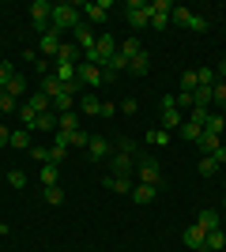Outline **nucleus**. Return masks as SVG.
I'll return each mask as SVG.
<instances>
[{
    "label": "nucleus",
    "mask_w": 226,
    "mask_h": 252,
    "mask_svg": "<svg viewBox=\"0 0 226 252\" xmlns=\"http://www.w3.org/2000/svg\"><path fill=\"white\" fill-rule=\"evenodd\" d=\"M49 23H53V31H75L79 23H83V15H79V8L75 4H53V15H49Z\"/></svg>",
    "instance_id": "nucleus-1"
},
{
    "label": "nucleus",
    "mask_w": 226,
    "mask_h": 252,
    "mask_svg": "<svg viewBox=\"0 0 226 252\" xmlns=\"http://www.w3.org/2000/svg\"><path fill=\"white\" fill-rule=\"evenodd\" d=\"M117 49H121V42H117V38H113V34H98L95 49L87 53L83 61H87V64H98V68H102V64H106V61H109V57H113V53H117Z\"/></svg>",
    "instance_id": "nucleus-2"
},
{
    "label": "nucleus",
    "mask_w": 226,
    "mask_h": 252,
    "mask_svg": "<svg viewBox=\"0 0 226 252\" xmlns=\"http://www.w3.org/2000/svg\"><path fill=\"white\" fill-rule=\"evenodd\" d=\"M136 177H140V185H151V189H159L162 185V169L155 158H136Z\"/></svg>",
    "instance_id": "nucleus-3"
},
{
    "label": "nucleus",
    "mask_w": 226,
    "mask_h": 252,
    "mask_svg": "<svg viewBox=\"0 0 226 252\" xmlns=\"http://www.w3.org/2000/svg\"><path fill=\"white\" fill-rule=\"evenodd\" d=\"M185 125L181 109H177V102H173V94L162 98V132H177V128Z\"/></svg>",
    "instance_id": "nucleus-4"
},
{
    "label": "nucleus",
    "mask_w": 226,
    "mask_h": 252,
    "mask_svg": "<svg viewBox=\"0 0 226 252\" xmlns=\"http://www.w3.org/2000/svg\"><path fill=\"white\" fill-rule=\"evenodd\" d=\"M125 15H129V23L140 31V27L151 23V4L147 0H129V4H125Z\"/></svg>",
    "instance_id": "nucleus-5"
},
{
    "label": "nucleus",
    "mask_w": 226,
    "mask_h": 252,
    "mask_svg": "<svg viewBox=\"0 0 226 252\" xmlns=\"http://www.w3.org/2000/svg\"><path fill=\"white\" fill-rule=\"evenodd\" d=\"M170 19H173V23H181V27H189V31H196V34H204V31H207V19H204V15H196V11H189V8H173Z\"/></svg>",
    "instance_id": "nucleus-6"
},
{
    "label": "nucleus",
    "mask_w": 226,
    "mask_h": 252,
    "mask_svg": "<svg viewBox=\"0 0 226 252\" xmlns=\"http://www.w3.org/2000/svg\"><path fill=\"white\" fill-rule=\"evenodd\" d=\"M75 79H79V83H87V87L106 83V79H102V68H98V64H87V61L75 64Z\"/></svg>",
    "instance_id": "nucleus-7"
},
{
    "label": "nucleus",
    "mask_w": 226,
    "mask_h": 252,
    "mask_svg": "<svg viewBox=\"0 0 226 252\" xmlns=\"http://www.w3.org/2000/svg\"><path fill=\"white\" fill-rule=\"evenodd\" d=\"M61 45H65V42H61V31H45V34H42V42H38V53H42V57H53V61H57Z\"/></svg>",
    "instance_id": "nucleus-8"
},
{
    "label": "nucleus",
    "mask_w": 226,
    "mask_h": 252,
    "mask_svg": "<svg viewBox=\"0 0 226 252\" xmlns=\"http://www.w3.org/2000/svg\"><path fill=\"white\" fill-rule=\"evenodd\" d=\"M72 34H75V45H79V53H83V57H87L91 49H95V42H98V38H95V31H91L87 23H79V27H75Z\"/></svg>",
    "instance_id": "nucleus-9"
},
{
    "label": "nucleus",
    "mask_w": 226,
    "mask_h": 252,
    "mask_svg": "<svg viewBox=\"0 0 226 252\" xmlns=\"http://www.w3.org/2000/svg\"><path fill=\"white\" fill-rule=\"evenodd\" d=\"M68 158V132H53V147H49V162H65Z\"/></svg>",
    "instance_id": "nucleus-10"
},
{
    "label": "nucleus",
    "mask_w": 226,
    "mask_h": 252,
    "mask_svg": "<svg viewBox=\"0 0 226 252\" xmlns=\"http://www.w3.org/2000/svg\"><path fill=\"white\" fill-rule=\"evenodd\" d=\"M132 169H136V155H125V151H117V155H113V177H129Z\"/></svg>",
    "instance_id": "nucleus-11"
},
{
    "label": "nucleus",
    "mask_w": 226,
    "mask_h": 252,
    "mask_svg": "<svg viewBox=\"0 0 226 252\" xmlns=\"http://www.w3.org/2000/svg\"><path fill=\"white\" fill-rule=\"evenodd\" d=\"M204 237H207V233L200 230V226H196V222H193V226H189V230L181 233V241L189 245V249H196V252H204Z\"/></svg>",
    "instance_id": "nucleus-12"
},
{
    "label": "nucleus",
    "mask_w": 226,
    "mask_h": 252,
    "mask_svg": "<svg viewBox=\"0 0 226 252\" xmlns=\"http://www.w3.org/2000/svg\"><path fill=\"white\" fill-rule=\"evenodd\" d=\"M87 15V19H95V23H102L109 15V0H95V4H83V8H79Z\"/></svg>",
    "instance_id": "nucleus-13"
},
{
    "label": "nucleus",
    "mask_w": 226,
    "mask_h": 252,
    "mask_svg": "<svg viewBox=\"0 0 226 252\" xmlns=\"http://www.w3.org/2000/svg\"><path fill=\"white\" fill-rule=\"evenodd\" d=\"M87 155L95 158V162H102V158L109 155V139H106V136H91V143H87Z\"/></svg>",
    "instance_id": "nucleus-14"
},
{
    "label": "nucleus",
    "mask_w": 226,
    "mask_h": 252,
    "mask_svg": "<svg viewBox=\"0 0 226 252\" xmlns=\"http://www.w3.org/2000/svg\"><path fill=\"white\" fill-rule=\"evenodd\" d=\"M27 105H31L34 113H49V109H53V98L45 94V91H38V94H31V98H27Z\"/></svg>",
    "instance_id": "nucleus-15"
},
{
    "label": "nucleus",
    "mask_w": 226,
    "mask_h": 252,
    "mask_svg": "<svg viewBox=\"0 0 226 252\" xmlns=\"http://www.w3.org/2000/svg\"><path fill=\"white\" fill-rule=\"evenodd\" d=\"M57 61L79 64V61H83V53H79V45H75V42H65V45H61V53H57Z\"/></svg>",
    "instance_id": "nucleus-16"
},
{
    "label": "nucleus",
    "mask_w": 226,
    "mask_h": 252,
    "mask_svg": "<svg viewBox=\"0 0 226 252\" xmlns=\"http://www.w3.org/2000/svg\"><path fill=\"white\" fill-rule=\"evenodd\" d=\"M196 147H200V155H215V151L223 147V143H219V136H211V132H200Z\"/></svg>",
    "instance_id": "nucleus-17"
},
{
    "label": "nucleus",
    "mask_w": 226,
    "mask_h": 252,
    "mask_svg": "<svg viewBox=\"0 0 226 252\" xmlns=\"http://www.w3.org/2000/svg\"><path fill=\"white\" fill-rule=\"evenodd\" d=\"M196 226H200V230L204 233H211V230H219V211H200V219H196Z\"/></svg>",
    "instance_id": "nucleus-18"
},
{
    "label": "nucleus",
    "mask_w": 226,
    "mask_h": 252,
    "mask_svg": "<svg viewBox=\"0 0 226 252\" xmlns=\"http://www.w3.org/2000/svg\"><path fill=\"white\" fill-rule=\"evenodd\" d=\"M8 147H15V151H31L34 143H31V128H19V132H11V143Z\"/></svg>",
    "instance_id": "nucleus-19"
},
{
    "label": "nucleus",
    "mask_w": 226,
    "mask_h": 252,
    "mask_svg": "<svg viewBox=\"0 0 226 252\" xmlns=\"http://www.w3.org/2000/svg\"><path fill=\"white\" fill-rule=\"evenodd\" d=\"M219 249H226V233L223 230H211L204 237V252H219Z\"/></svg>",
    "instance_id": "nucleus-20"
},
{
    "label": "nucleus",
    "mask_w": 226,
    "mask_h": 252,
    "mask_svg": "<svg viewBox=\"0 0 226 252\" xmlns=\"http://www.w3.org/2000/svg\"><path fill=\"white\" fill-rule=\"evenodd\" d=\"M147 68H151V57H147V53H136V57L129 61V72L132 75H147Z\"/></svg>",
    "instance_id": "nucleus-21"
},
{
    "label": "nucleus",
    "mask_w": 226,
    "mask_h": 252,
    "mask_svg": "<svg viewBox=\"0 0 226 252\" xmlns=\"http://www.w3.org/2000/svg\"><path fill=\"white\" fill-rule=\"evenodd\" d=\"M75 128H79L75 109H72V113H57V132H75Z\"/></svg>",
    "instance_id": "nucleus-22"
},
{
    "label": "nucleus",
    "mask_w": 226,
    "mask_h": 252,
    "mask_svg": "<svg viewBox=\"0 0 226 252\" xmlns=\"http://www.w3.org/2000/svg\"><path fill=\"white\" fill-rule=\"evenodd\" d=\"M155 196H159V189H151V185H136V189H132V200L140 203V207H143V203H151Z\"/></svg>",
    "instance_id": "nucleus-23"
},
{
    "label": "nucleus",
    "mask_w": 226,
    "mask_h": 252,
    "mask_svg": "<svg viewBox=\"0 0 226 252\" xmlns=\"http://www.w3.org/2000/svg\"><path fill=\"white\" fill-rule=\"evenodd\" d=\"M106 189L109 192H121V196H125V192L132 196V181L129 177H113V173H109V177H106Z\"/></svg>",
    "instance_id": "nucleus-24"
},
{
    "label": "nucleus",
    "mask_w": 226,
    "mask_h": 252,
    "mask_svg": "<svg viewBox=\"0 0 226 252\" xmlns=\"http://www.w3.org/2000/svg\"><path fill=\"white\" fill-rule=\"evenodd\" d=\"M57 177H61V166H53V162H45L42 166V189H53Z\"/></svg>",
    "instance_id": "nucleus-25"
},
{
    "label": "nucleus",
    "mask_w": 226,
    "mask_h": 252,
    "mask_svg": "<svg viewBox=\"0 0 226 252\" xmlns=\"http://www.w3.org/2000/svg\"><path fill=\"white\" fill-rule=\"evenodd\" d=\"M53 75H57V79H61L65 87H68V83H75V64H65V61H57V72H53Z\"/></svg>",
    "instance_id": "nucleus-26"
},
{
    "label": "nucleus",
    "mask_w": 226,
    "mask_h": 252,
    "mask_svg": "<svg viewBox=\"0 0 226 252\" xmlns=\"http://www.w3.org/2000/svg\"><path fill=\"white\" fill-rule=\"evenodd\" d=\"M34 128H38V132H57V113H53V109H49V113H38Z\"/></svg>",
    "instance_id": "nucleus-27"
},
{
    "label": "nucleus",
    "mask_w": 226,
    "mask_h": 252,
    "mask_svg": "<svg viewBox=\"0 0 226 252\" xmlns=\"http://www.w3.org/2000/svg\"><path fill=\"white\" fill-rule=\"evenodd\" d=\"M83 113L87 117H102V98L98 94H83Z\"/></svg>",
    "instance_id": "nucleus-28"
},
{
    "label": "nucleus",
    "mask_w": 226,
    "mask_h": 252,
    "mask_svg": "<svg viewBox=\"0 0 226 252\" xmlns=\"http://www.w3.org/2000/svg\"><path fill=\"white\" fill-rule=\"evenodd\" d=\"M23 91H27V79H23V75L15 72V75H11V79H8V87H4V94H11V98H19Z\"/></svg>",
    "instance_id": "nucleus-29"
},
{
    "label": "nucleus",
    "mask_w": 226,
    "mask_h": 252,
    "mask_svg": "<svg viewBox=\"0 0 226 252\" xmlns=\"http://www.w3.org/2000/svg\"><path fill=\"white\" fill-rule=\"evenodd\" d=\"M200 132H204V128H200V125H193V121H185V125L177 128V136H181V139H189V143H196V139H200Z\"/></svg>",
    "instance_id": "nucleus-30"
},
{
    "label": "nucleus",
    "mask_w": 226,
    "mask_h": 252,
    "mask_svg": "<svg viewBox=\"0 0 226 252\" xmlns=\"http://www.w3.org/2000/svg\"><path fill=\"white\" fill-rule=\"evenodd\" d=\"M223 128H226V117H223V113H211V117H207V125H204V132H211V136H223Z\"/></svg>",
    "instance_id": "nucleus-31"
},
{
    "label": "nucleus",
    "mask_w": 226,
    "mask_h": 252,
    "mask_svg": "<svg viewBox=\"0 0 226 252\" xmlns=\"http://www.w3.org/2000/svg\"><path fill=\"white\" fill-rule=\"evenodd\" d=\"M193 105H204V109H207V105H211V87H204V83L196 87V91H193Z\"/></svg>",
    "instance_id": "nucleus-32"
},
{
    "label": "nucleus",
    "mask_w": 226,
    "mask_h": 252,
    "mask_svg": "<svg viewBox=\"0 0 226 252\" xmlns=\"http://www.w3.org/2000/svg\"><path fill=\"white\" fill-rule=\"evenodd\" d=\"M87 143H91V132H83V128L68 132V147H87Z\"/></svg>",
    "instance_id": "nucleus-33"
},
{
    "label": "nucleus",
    "mask_w": 226,
    "mask_h": 252,
    "mask_svg": "<svg viewBox=\"0 0 226 252\" xmlns=\"http://www.w3.org/2000/svg\"><path fill=\"white\" fill-rule=\"evenodd\" d=\"M42 91H45V94H49V98H57V94H61V91H65V83H61V79H57V75H45V83H42Z\"/></svg>",
    "instance_id": "nucleus-34"
},
{
    "label": "nucleus",
    "mask_w": 226,
    "mask_h": 252,
    "mask_svg": "<svg viewBox=\"0 0 226 252\" xmlns=\"http://www.w3.org/2000/svg\"><path fill=\"white\" fill-rule=\"evenodd\" d=\"M207 117H211V109H204V105H193V109H189V121H193V125H200V128L207 125Z\"/></svg>",
    "instance_id": "nucleus-35"
},
{
    "label": "nucleus",
    "mask_w": 226,
    "mask_h": 252,
    "mask_svg": "<svg viewBox=\"0 0 226 252\" xmlns=\"http://www.w3.org/2000/svg\"><path fill=\"white\" fill-rule=\"evenodd\" d=\"M42 200L49 203V207H57V203H65V192H61V185H53V189L42 192Z\"/></svg>",
    "instance_id": "nucleus-36"
},
{
    "label": "nucleus",
    "mask_w": 226,
    "mask_h": 252,
    "mask_svg": "<svg viewBox=\"0 0 226 252\" xmlns=\"http://www.w3.org/2000/svg\"><path fill=\"white\" fill-rule=\"evenodd\" d=\"M117 53H125V57H129V61H132V57H136V53H143L140 49V38H125V42H121V49Z\"/></svg>",
    "instance_id": "nucleus-37"
},
{
    "label": "nucleus",
    "mask_w": 226,
    "mask_h": 252,
    "mask_svg": "<svg viewBox=\"0 0 226 252\" xmlns=\"http://www.w3.org/2000/svg\"><path fill=\"white\" fill-rule=\"evenodd\" d=\"M211 102H215L219 109H226V83H219V79H215V87H211Z\"/></svg>",
    "instance_id": "nucleus-38"
},
{
    "label": "nucleus",
    "mask_w": 226,
    "mask_h": 252,
    "mask_svg": "<svg viewBox=\"0 0 226 252\" xmlns=\"http://www.w3.org/2000/svg\"><path fill=\"white\" fill-rule=\"evenodd\" d=\"M219 169V162L211 155H200V177H211V173H215Z\"/></svg>",
    "instance_id": "nucleus-39"
},
{
    "label": "nucleus",
    "mask_w": 226,
    "mask_h": 252,
    "mask_svg": "<svg viewBox=\"0 0 226 252\" xmlns=\"http://www.w3.org/2000/svg\"><path fill=\"white\" fill-rule=\"evenodd\" d=\"M15 109H19V117H23V128H34V121H38V113H34L31 105L23 102V105H15Z\"/></svg>",
    "instance_id": "nucleus-40"
},
{
    "label": "nucleus",
    "mask_w": 226,
    "mask_h": 252,
    "mask_svg": "<svg viewBox=\"0 0 226 252\" xmlns=\"http://www.w3.org/2000/svg\"><path fill=\"white\" fill-rule=\"evenodd\" d=\"M196 87H200V75H196V72H181V91H189V94H193Z\"/></svg>",
    "instance_id": "nucleus-41"
},
{
    "label": "nucleus",
    "mask_w": 226,
    "mask_h": 252,
    "mask_svg": "<svg viewBox=\"0 0 226 252\" xmlns=\"http://www.w3.org/2000/svg\"><path fill=\"white\" fill-rule=\"evenodd\" d=\"M147 143H155V147H166V143H170V132H147Z\"/></svg>",
    "instance_id": "nucleus-42"
},
{
    "label": "nucleus",
    "mask_w": 226,
    "mask_h": 252,
    "mask_svg": "<svg viewBox=\"0 0 226 252\" xmlns=\"http://www.w3.org/2000/svg\"><path fill=\"white\" fill-rule=\"evenodd\" d=\"M147 27H155V31H166L170 27V15H159V11H151V23Z\"/></svg>",
    "instance_id": "nucleus-43"
},
{
    "label": "nucleus",
    "mask_w": 226,
    "mask_h": 252,
    "mask_svg": "<svg viewBox=\"0 0 226 252\" xmlns=\"http://www.w3.org/2000/svg\"><path fill=\"white\" fill-rule=\"evenodd\" d=\"M8 181H11V189H27V173H23V169H11Z\"/></svg>",
    "instance_id": "nucleus-44"
},
{
    "label": "nucleus",
    "mask_w": 226,
    "mask_h": 252,
    "mask_svg": "<svg viewBox=\"0 0 226 252\" xmlns=\"http://www.w3.org/2000/svg\"><path fill=\"white\" fill-rule=\"evenodd\" d=\"M11 75H15V68H11L8 61H0V91L8 87V79H11Z\"/></svg>",
    "instance_id": "nucleus-45"
},
{
    "label": "nucleus",
    "mask_w": 226,
    "mask_h": 252,
    "mask_svg": "<svg viewBox=\"0 0 226 252\" xmlns=\"http://www.w3.org/2000/svg\"><path fill=\"white\" fill-rule=\"evenodd\" d=\"M173 102H177V109H193V94H189V91H177Z\"/></svg>",
    "instance_id": "nucleus-46"
},
{
    "label": "nucleus",
    "mask_w": 226,
    "mask_h": 252,
    "mask_svg": "<svg viewBox=\"0 0 226 252\" xmlns=\"http://www.w3.org/2000/svg\"><path fill=\"white\" fill-rule=\"evenodd\" d=\"M31 155L38 158V162H42V166H45V162H49V147H31Z\"/></svg>",
    "instance_id": "nucleus-47"
},
{
    "label": "nucleus",
    "mask_w": 226,
    "mask_h": 252,
    "mask_svg": "<svg viewBox=\"0 0 226 252\" xmlns=\"http://www.w3.org/2000/svg\"><path fill=\"white\" fill-rule=\"evenodd\" d=\"M0 109H15V98L4 94V91H0Z\"/></svg>",
    "instance_id": "nucleus-48"
},
{
    "label": "nucleus",
    "mask_w": 226,
    "mask_h": 252,
    "mask_svg": "<svg viewBox=\"0 0 226 252\" xmlns=\"http://www.w3.org/2000/svg\"><path fill=\"white\" fill-rule=\"evenodd\" d=\"M8 143H11V132H8V128H0V147H8Z\"/></svg>",
    "instance_id": "nucleus-49"
},
{
    "label": "nucleus",
    "mask_w": 226,
    "mask_h": 252,
    "mask_svg": "<svg viewBox=\"0 0 226 252\" xmlns=\"http://www.w3.org/2000/svg\"><path fill=\"white\" fill-rule=\"evenodd\" d=\"M211 158H215L219 166H223V162H226V147H219V151H215V155H211Z\"/></svg>",
    "instance_id": "nucleus-50"
},
{
    "label": "nucleus",
    "mask_w": 226,
    "mask_h": 252,
    "mask_svg": "<svg viewBox=\"0 0 226 252\" xmlns=\"http://www.w3.org/2000/svg\"><path fill=\"white\" fill-rule=\"evenodd\" d=\"M219 75H223V83H226V61H223V64H219Z\"/></svg>",
    "instance_id": "nucleus-51"
},
{
    "label": "nucleus",
    "mask_w": 226,
    "mask_h": 252,
    "mask_svg": "<svg viewBox=\"0 0 226 252\" xmlns=\"http://www.w3.org/2000/svg\"><path fill=\"white\" fill-rule=\"evenodd\" d=\"M223 203H226V196H223Z\"/></svg>",
    "instance_id": "nucleus-52"
}]
</instances>
